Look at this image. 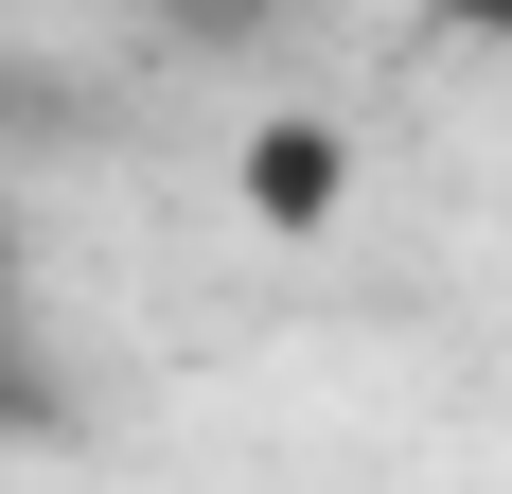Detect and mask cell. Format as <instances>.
<instances>
[{
  "instance_id": "1",
  "label": "cell",
  "mask_w": 512,
  "mask_h": 494,
  "mask_svg": "<svg viewBox=\"0 0 512 494\" xmlns=\"http://www.w3.org/2000/svg\"><path fill=\"white\" fill-rule=\"evenodd\" d=\"M336 195H354V142L336 124H248V212L265 230H318Z\"/></svg>"
},
{
  "instance_id": "2",
  "label": "cell",
  "mask_w": 512,
  "mask_h": 494,
  "mask_svg": "<svg viewBox=\"0 0 512 494\" xmlns=\"http://www.w3.org/2000/svg\"><path fill=\"white\" fill-rule=\"evenodd\" d=\"M124 18H142V36H177V53H283L318 0H124Z\"/></svg>"
},
{
  "instance_id": "3",
  "label": "cell",
  "mask_w": 512,
  "mask_h": 494,
  "mask_svg": "<svg viewBox=\"0 0 512 494\" xmlns=\"http://www.w3.org/2000/svg\"><path fill=\"white\" fill-rule=\"evenodd\" d=\"M18 353H36V247H18V212H0V406H18Z\"/></svg>"
},
{
  "instance_id": "4",
  "label": "cell",
  "mask_w": 512,
  "mask_h": 494,
  "mask_svg": "<svg viewBox=\"0 0 512 494\" xmlns=\"http://www.w3.org/2000/svg\"><path fill=\"white\" fill-rule=\"evenodd\" d=\"M424 18H442V36H495V53H512V0H424Z\"/></svg>"
}]
</instances>
